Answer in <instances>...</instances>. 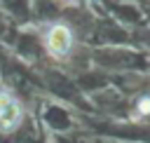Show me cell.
I'll use <instances>...</instances> for the list:
<instances>
[{
	"label": "cell",
	"instance_id": "1",
	"mask_svg": "<svg viewBox=\"0 0 150 143\" xmlns=\"http://www.w3.org/2000/svg\"><path fill=\"white\" fill-rule=\"evenodd\" d=\"M45 42H47V49H49L52 56L63 59V56L70 54V47H73V33H70V28H68L66 23H54V26L47 30Z\"/></svg>",
	"mask_w": 150,
	"mask_h": 143
},
{
	"label": "cell",
	"instance_id": "2",
	"mask_svg": "<svg viewBox=\"0 0 150 143\" xmlns=\"http://www.w3.org/2000/svg\"><path fill=\"white\" fill-rule=\"evenodd\" d=\"M23 120V110L19 105V101L7 94V91H0V131L9 134L14 131Z\"/></svg>",
	"mask_w": 150,
	"mask_h": 143
},
{
	"label": "cell",
	"instance_id": "3",
	"mask_svg": "<svg viewBox=\"0 0 150 143\" xmlns=\"http://www.w3.org/2000/svg\"><path fill=\"white\" fill-rule=\"evenodd\" d=\"M136 110H138L141 115H150V96H143V98H138V103H136Z\"/></svg>",
	"mask_w": 150,
	"mask_h": 143
},
{
	"label": "cell",
	"instance_id": "4",
	"mask_svg": "<svg viewBox=\"0 0 150 143\" xmlns=\"http://www.w3.org/2000/svg\"><path fill=\"white\" fill-rule=\"evenodd\" d=\"M68 2H73V0H68Z\"/></svg>",
	"mask_w": 150,
	"mask_h": 143
}]
</instances>
